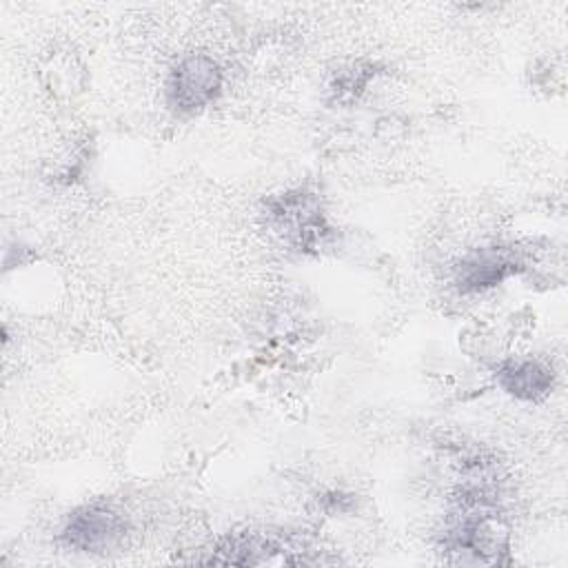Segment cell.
Listing matches in <instances>:
<instances>
[{"label": "cell", "instance_id": "cell-1", "mask_svg": "<svg viewBox=\"0 0 568 568\" xmlns=\"http://www.w3.org/2000/svg\"><path fill=\"white\" fill-rule=\"evenodd\" d=\"M220 89V69L206 55H191L182 60L169 80L171 102L184 111L197 109L213 100Z\"/></svg>", "mask_w": 568, "mask_h": 568}, {"label": "cell", "instance_id": "cell-2", "mask_svg": "<svg viewBox=\"0 0 568 568\" xmlns=\"http://www.w3.org/2000/svg\"><path fill=\"white\" fill-rule=\"evenodd\" d=\"M122 535V519L106 508H84L75 513L64 528L67 544L84 552H104L113 548Z\"/></svg>", "mask_w": 568, "mask_h": 568}, {"label": "cell", "instance_id": "cell-3", "mask_svg": "<svg viewBox=\"0 0 568 568\" xmlns=\"http://www.w3.org/2000/svg\"><path fill=\"white\" fill-rule=\"evenodd\" d=\"M515 260L499 248H484L468 255L459 266L462 288H486L515 271Z\"/></svg>", "mask_w": 568, "mask_h": 568}, {"label": "cell", "instance_id": "cell-4", "mask_svg": "<svg viewBox=\"0 0 568 568\" xmlns=\"http://www.w3.org/2000/svg\"><path fill=\"white\" fill-rule=\"evenodd\" d=\"M497 382L519 399H541L552 386L550 373L537 362H508L499 368Z\"/></svg>", "mask_w": 568, "mask_h": 568}]
</instances>
